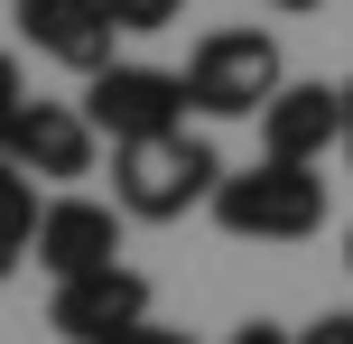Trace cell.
<instances>
[{"label": "cell", "mask_w": 353, "mask_h": 344, "mask_svg": "<svg viewBox=\"0 0 353 344\" xmlns=\"http://www.w3.org/2000/svg\"><path fill=\"white\" fill-rule=\"evenodd\" d=\"M214 186H223V159L195 130H159V140H121L112 149V205L130 223H176L195 205H214Z\"/></svg>", "instance_id": "1"}, {"label": "cell", "mask_w": 353, "mask_h": 344, "mask_svg": "<svg viewBox=\"0 0 353 344\" xmlns=\"http://www.w3.org/2000/svg\"><path fill=\"white\" fill-rule=\"evenodd\" d=\"M214 223L232 242H307L325 223V177L307 159H251V168H223L214 186Z\"/></svg>", "instance_id": "2"}, {"label": "cell", "mask_w": 353, "mask_h": 344, "mask_svg": "<svg viewBox=\"0 0 353 344\" xmlns=\"http://www.w3.org/2000/svg\"><path fill=\"white\" fill-rule=\"evenodd\" d=\"M279 84L288 74H279V37L270 28H214V37H195V56H186V103L205 112V121H261Z\"/></svg>", "instance_id": "3"}, {"label": "cell", "mask_w": 353, "mask_h": 344, "mask_svg": "<svg viewBox=\"0 0 353 344\" xmlns=\"http://www.w3.org/2000/svg\"><path fill=\"white\" fill-rule=\"evenodd\" d=\"M84 112L112 149L121 140H159V130H186V74L168 65H121L112 56L103 74H84Z\"/></svg>", "instance_id": "4"}, {"label": "cell", "mask_w": 353, "mask_h": 344, "mask_svg": "<svg viewBox=\"0 0 353 344\" xmlns=\"http://www.w3.org/2000/svg\"><path fill=\"white\" fill-rule=\"evenodd\" d=\"M47 326L65 335V344H121L130 326H149V279L130 270V261H112V270H84V279H56Z\"/></svg>", "instance_id": "5"}, {"label": "cell", "mask_w": 353, "mask_h": 344, "mask_svg": "<svg viewBox=\"0 0 353 344\" xmlns=\"http://www.w3.org/2000/svg\"><path fill=\"white\" fill-rule=\"evenodd\" d=\"M93 140H103V130H93V112L84 103H19V121H10V140H0V159L10 168H28V177H56V186H74L93 168Z\"/></svg>", "instance_id": "6"}, {"label": "cell", "mask_w": 353, "mask_h": 344, "mask_svg": "<svg viewBox=\"0 0 353 344\" xmlns=\"http://www.w3.org/2000/svg\"><path fill=\"white\" fill-rule=\"evenodd\" d=\"M121 205L103 196H56L47 214H37V270L47 279H84V270H112L121 261Z\"/></svg>", "instance_id": "7"}, {"label": "cell", "mask_w": 353, "mask_h": 344, "mask_svg": "<svg viewBox=\"0 0 353 344\" xmlns=\"http://www.w3.org/2000/svg\"><path fill=\"white\" fill-rule=\"evenodd\" d=\"M10 19H19V37H28L47 65H65V74H103L112 37H121L103 0H10Z\"/></svg>", "instance_id": "8"}, {"label": "cell", "mask_w": 353, "mask_h": 344, "mask_svg": "<svg viewBox=\"0 0 353 344\" xmlns=\"http://www.w3.org/2000/svg\"><path fill=\"white\" fill-rule=\"evenodd\" d=\"M261 149L270 159H307V168L325 149H344V84H279L261 112Z\"/></svg>", "instance_id": "9"}, {"label": "cell", "mask_w": 353, "mask_h": 344, "mask_svg": "<svg viewBox=\"0 0 353 344\" xmlns=\"http://www.w3.org/2000/svg\"><path fill=\"white\" fill-rule=\"evenodd\" d=\"M37 214H47V205H37L28 168H10V159H0V279H10L19 261L37 252Z\"/></svg>", "instance_id": "10"}, {"label": "cell", "mask_w": 353, "mask_h": 344, "mask_svg": "<svg viewBox=\"0 0 353 344\" xmlns=\"http://www.w3.org/2000/svg\"><path fill=\"white\" fill-rule=\"evenodd\" d=\"M103 10H112V28H121V37H159V28H176L186 0H103Z\"/></svg>", "instance_id": "11"}, {"label": "cell", "mask_w": 353, "mask_h": 344, "mask_svg": "<svg viewBox=\"0 0 353 344\" xmlns=\"http://www.w3.org/2000/svg\"><path fill=\"white\" fill-rule=\"evenodd\" d=\"M298 344H353V307H325V316H307Z\"/></svg>", "instance_id": "12"}, {"label": "cell", "mask_w": 353, "mask_h": 344, "mask_svg": "<svg viewBox=\"0 0 353 344\" xmlns=\"http://www.w3.org/2000/svg\"><path fill=\"white\" fill-rule=\"evenodd\" d=\"M19 103H28V84H19V56H0V140H10V121H19Z\"/></svg>", "instance_id": "13"}, {"label": "cell", "mask_w": 353, "mask_h": 344, "mask_svg": "<svg viewBox=\"0 0 353 344\" xmlns=\"http://www.w3.org/2000/svg\"><path fill=\"white\" fill-rule=\"evenodd\" d=\"M223 344H298V335H279V326H261V316H251V326H232Z\"/></svg>", "instance_id": "14"}, {"label": "cell", "mask_w": 353, "mask_h": 344, "mask_svg": "<svg viewBox=\"0 0 353 344\" xmlns=\"http://www.w3.org/2000/svg\"><path fill=\"white\" fill-rule=\"evenodd\" d=\"M121 344H195V335H186V326H130Z\"/></svg>", "instance_id": "15"}, {"label": "cell", "mask_w": 353, "mask_h": 344, "mask_svg": "<svg viewBox=\"0 0 353 344\" xmlns=\"http://www.w3.org/2000/svg\"><path fill=\"white\" fill-rule=\"evenodd\" d=\"M344 168H353V74H344Z\"/></svg>", "instance_id": "16"}, {"label": "cell", "mask_w": 353, "mask_h": 344, "mask_svg": "<svg viewBox=\"0 0 353 344\" xmlns=\"http://www.w3.org/2000/svg\"><path fill=\"white\" fill-rule=\"evenodd\" d=\"M261 10H325V0H261Z\"/></svg>", "instance_id": "17"}, {"label": "cell", "mask_w": 353, "mask_h": 344, "mask_svg": "<svg viewBox=\"0 0 353 344\" xmlns=\"http://www.w3.org/2000/svg\"><path fill=\"white\" fill-rule=\"evenodd\" d=\"M344 261H353V233H344Z\"/></svg>", "instance_id": "18"}]
</instances>
